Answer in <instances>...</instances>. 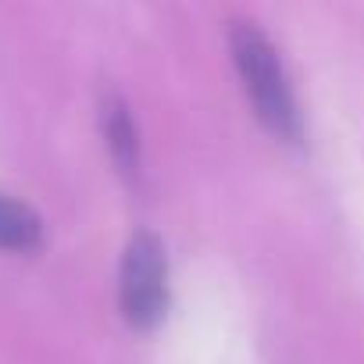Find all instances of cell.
Listing matches in <instances>:
<instances>
[{
    "instance_id": "3",
    "label": "cell",
    "mask_w": 364,
    "mask_h": 364,
    "mask_svg": "<svg viewBox=\"0 0 364 364\" xmlns=\"http://www.w3.org/2000/svg\"><path fill=\"white\" fill-rule=\"evenodd\" d=\"M100 129H104V143H107V154H111L114 168L129 182H136L139 178V132L132 125L129 104L118 93L104 97V104H100Z\"/></svg>"
},
{
    "instance_id": "1",
    "label": "cell",
    "mask_w": 364,
    "mask_h": 364,
    "mask_svg": "<svg viewBox=\"0 0 364 364\" xmlns=\"http://www.w3.org/2000/svg\"><path fill=\"white\" fill-rule=\"evenodd\" d=\"M229 47H232V61L243 79V90H247L257 118L264 122V129L286 143H300V136H304L300 111H296L289 79H286L282 61H279L275 47L268 43V36L257 26H232Z\"/></svg>"
},
{
    "instance_id": "2",
    "label": "cell",
    "mask_w": 364,
    "mask_h": 364,
    "mask_svg": "<svg viewBox=\"0 0 364 364\" xmlns=\"http://www.w3.org/2000/svg\"><path fill=\"white\" fill-rule=\"evenodd\" d=\"M118 304L132 328H154L168 311V261L154 232H136L118 272Z\"/></svg>"
},
{
    "instance_id": "4",
    "label": "cell",
    "mask_w": 364,
    "mask_h": 364,
    "mask_svg": "<svg viewBox=\"0 0 364 364\" xmlns=\"http://www.w3.org/2000/svg\"><path fill=\"white\" fill-rule=\"evenodd\" d=\"M43 243V222L33 208L0 193V250L29 254Z\"/></svg>"
}]
</instances>
